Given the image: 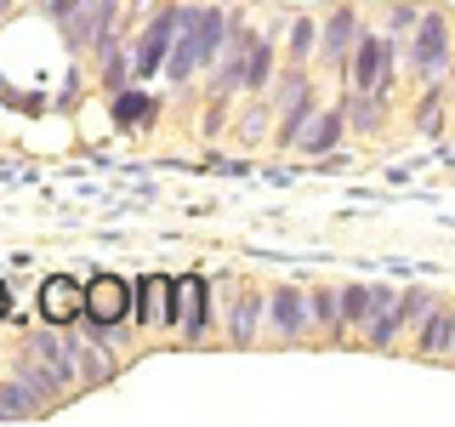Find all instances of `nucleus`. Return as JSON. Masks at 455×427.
I'll list each match as a JSON object with an SVG mask.
<instances>
[{"label":"nucleus","mask_w":455,"mask_h":427,"mask_svg":"<svg viewBox=\"0 0 455 427\" xmlns=\"http://www.w3.org/2000/svg\"><path fill=\"white\" fill-rule=\"evenodd\" d=\"M450 57H455V28L444 6H421L416 28L398 40V68L410 75V85H438L450 75Z\"/></svg>","instance_id":"nucleus-1"},{"label":"nucleus","mask_w":455,"mask_h":427,"mask_svg":"<svg viewBox=\"0 0 455 427\" xmlns=\"http://www.w3.org/2000/svg\"><path fill=\"white\" fill-rule=\"evenodd\" d=\"M267 103H274V142L267 149H291L296 132L307 125V114L319 109V92H313V75H307V63H284L274 85H267Z\"/></svg>","instance_id":"nucleus-2"},{"label":"nucleus","mask_w":455,"mask_h":427,"mask_svg":"<svg viewBox=\"0 0 455 427\" xmlns=\"http://www.w3.org/2000/svg\"><path fill=\"white\" fill-rule=\"evenodd\" d=\"M341 80H347V92H393V80H398V46L381 35V28H359L347 63H341Z\"/></svg>","instance_id":"nucleus-3"},{"label":"nucleus","mask_w":455,"mask_h":427,"mask_svg":"<svg viewBox=\"0 0 455 427\" xmlns=\"http://www.w3.org/2000/svg\"><path fill=\"white\" fill-rule=\"evenodd\" d=\"M177 18H182V0H160V6L142 18L137 35H125V46H132V80H154L165 68V52H171V35H177Z\"/></svg>","instance_id":"nucleus-4"},{"label":"nucleus","mask_w":455,"mask_h":427,"mask_svg":"<svg viewBox=\"0 0 455 427\" xmlns=\"http://www.w3.org/2000/svg\"><path fill=\"white\" fill-rule=\"evenodd\" d=\"M18 348L28 353V359L46 365V370H52V382H57L63 393H75V388H80V370H75V336H68V325H46V319H40V331H28Z\"/></svg>","instance_id":"nucleus-5"},{"label":"nucleus","mask_w":455,"mask_h":427,"mask_svg":"<svg viewBox=\"0 0 455 427\" xmlns=\"http://www.w3.org/2000/svg\"><path fill=\"white\" fill-rule=\"evenodd\" d=\"M160 75L171 85H194L205 75V46H199V0H182V18H177V35H171V52H165V68Z\"/></svg>","instance_id":"nucleus-6"},{"label":"nucleus","mask_w":455,"mask_h":427,"mask_svg":"<svg viewBox=\"0 0 455 427\" xmlns=\"http://www.w3.org/2000/svg\"><path fill=\"white\" fill-rule=\"evenodd\" d=\"M307 331L313 325H307V291L302 285H274V291H262V336L302 342Z\"/></svg>","instance_id":"nucleus-7"},{"label":"nucleus","mask_w":455,"mask_h":427,"mask_svg":"<svg viewBox=\"0 0 455 427\" xmlns=\"http://www.w3.org/2000/svg\"><path fill=\"white\" fill-rule=\"evenodd\" d=\"M359 6L353 0H336V6H324V18H319V63L324 68H336L341 75V63H347V52H353V40H359Z\"/></svg>","instance_id":"nucleus-8"},{"label":"nucleus","mask_w":455,"mask_h":427,"mask_svg":"<svg viewBox=\"0 0 455 427\" xmlns=\"http://www.w3.org/2000/svg\"><path fill=\"white\" fill-rule=\"evenodd\" d=\"M393 302V285H381V279H353V285H341L336 291V308H341V331H336V342L341 336H364V325L376 319L381 308Z\"/></svg>","instance_id":"nucleus-9"},{"label":"nucleus","mask_w":455,"mask_h":427,"mask_svg":"<svg viewBox=\"0 0 455 427\" xmlns=\"http://www.w3.org/2000/svg\"><path fill=\"white\" fill-rule=\"evenodd\" d=\"M205 319H211V285H205V274L171 279V331H182L188 342H199V336H205Z\"/></svg>","instance_id":"nucleus-10"},{"label":"nucleus","mask_w":455,"mask_h":427,"mask_svg":"<svg viewBox=\"0 0 455 427\" xmlns=\"http://www.w3.org/2000/svg\"><path fill=\"white\" fill-rule=\"evenodd\" d=\"M85 319L120 331V325L132 319V285H125L120 274H97L92 285H85Z\"/></svg>","instance_id":"nucleus-11"},{"label":"nucleus","mask_w":455,"mask_h":427,"mask_svg":"<svg viewBox=\"0 0 455 427\" xmlns=\"http://www.w3.org/2000/svg\"><path fill=\"white\" fill-rule=\"evenodd\" d=\"M393 114V92H347L341 97V120H347V137H381Z\"/></svg>","instance_id":"nucleus-12"},{"label":"nucleus","mask_w":455,"mask_h":427,"mask_svg":"<svg viewBox=\"0 0 455 427\" xmlns=\"http://www.w3.org/2000/svg\"><path fill=\"white\" fill-rule=\"evenodd\" d=\"M35 302H40V319H46V325H75L85 313V285L68 279V274H46Z\"/></svg>","instance_id":"nucleus-13"},{"label":"nucleus","mask_w":455,"mask_h":427,"mask_svg":"<svg viewBox=\"0 0 455 427\" xmlns=\"http://www.w3.org/2000/svg\"><path fill=\"white\" fill-rule=\"evenodd\" d=\"M341 137H347V120H341V103H331V109H313L307 114V125L296 132L291 149L307 154V160H324L331 149H341Z\"/></svg>","instance_id":"nucleus-14"},{"label":"nucleus","mask_w":455,"mask_h":427,"mask_svg":"<svg viewBox=\"0 0 455 427\" xmlns=\"http://www.w3.org/2000/svg\"><path fill=\"white\" fill-rule=\"evenodd\" d=\"M132 319L142 331H165L171 325V274H142V285H132Z\"/></svg>","instance_id":"nucleus-15"},{"label":"nucleus","mask_w":455,"mask_h":427,"mask_svg":"<svg viewBox=\"0 0 455 427\" xmlns=\"http://www.w3.org/2000/svg\"><path fill=\"white\" fill-rule=\"evenodd\" d=\"M279 75V40L267 28L251 35V52H245V97H267V85Z\"/></svg>","instance_id":"nucleus-16"},{"label":"nucleus","mask_w":455,"mask_h":427,"mask_svg":"<svg viewBox=\"0 0 455 427\" xmlns=\"http://www.w3.org/2000/svg\"><path fill=\"white\" fill-rule=\"evenodd\" d=\"M256 336H262V291L239 285V302L228 308V348H256Z\"/></svg>","instance_id":"nucleus-17"},{"label":"nucleus","mask_w":455,"mask_h":427,"mask_svg":"<svg viewBox=\"0 0 455 427\" xmlns=\"http://www.w3.org/2000/svg\"><path fill=\"white\" fill-rule=\"evenodd\" d=\"M450 325H455V302H444V296H438L433 308H427V319L416 325V353L421 359H450Z\"/></svg>","instance_id":"nucleus-18"},{"label":"nucleus","mask_w":455,"mask_h":427,"mask_svg":"<svg viewBox=\"0 0 455 427\" xmlns=\"http://www.w3.org/2000/svg\"><path fill=\"white\" fill-rule=\"evenodd\" d=\"M234 142L239 149H267L274 142V103L267 97H245V109L234 114Z\"/></svg>","instance_id":"nucleus-19"},{"label":"nucleus","mask_w":455,"mask_h":427,"mask_svg":"<svg viewBox=\"0 0 455 427\" xmlns=\"http://www.w3.org/2000/svg\"><path fill=\"white\" fill-rule=\"evenodd\" d=\"M97 85L114 97V92H125V85H137L132 80V46H125V35L120 40H108V46H97Z\"/></svg>","instance_id":"nucleus-20"},{"label":"nucleus","mask_w":455,"mask_h":427,"mask_svg":"<svg viewBox=\"0 0 455 427\" xmlns=\"http://www.w3.org/2000/svg\"><path fill=\"white\" fill-rule=\"evenodd\" d=\"M108 103H114V120H120L125 132H137V125L148 132V125L160 120V97H148L142 85H125V92H114V97H108Z\"/></svg>","instance_id":"nucleus-21"},{"label":"nucleus","mask_w":455,"mask_h":427,"mask_svg":"<svg viewBox=\"0 0 455 427\" xmlns=\"http://www.w3.org/2000/svg\"><path fill=\"white\" fill-rule=\"evenodd\" d=\"M444 114H450V85H421V103L410 109V125H416V137H438L444 132Z\"/></svg>","instance_id":"nucleus-22"},{"label":"nucleus","mask_w":455,"mask_h":427,"mask_svg":"<svg viewBox=\"0 0 455 427\" xmlns=\"http://www.w3.org/2000/svg\"><path fill=\"white\" fill-rule=\"evenodd\" d=\"M46 399H35L23 388L18 376H0V422H35V416H46Z\"/></svg>","instance_id":"nucleus-23"},{"label":"nucleus","mask_w":455,"mask_h":427,"mask_svg":"<svg viewBox=\"0 0 455 427\" xmlns=\"http://www.w3.org/2000/svg\"><path fill=\"white\" fill-rule=\"evenodd\" d=\"M284 52H291V63H313L319 57V18L313 12H291L284 18Z\"/></svg>","instance_id":"nucleus-24"},{"label":"nucleus","mask_w":455,"mask_h":427,"mask_svg":"<svg viewBox=\"0 0 455 427\" xmlns=\"http://www.w3.org/2000/svg\"><path fill=\"white\" fill-rule=\"evenodd\" d=\"M12 376H18V382H23V388L35 393V399H46V405H57V399H63V388L52 382V370L40 365V359H28L23 348H18V359H12Z\"/></svg>","instance_id":"nucleus-25"},{"label":"nucleus","mask_w":455,"mask_h":427,"mask_svg":"<svg viewBox=\"0 0 455 427\" xmlns=\"http://www.w3.org/2000/svg\"><path fill=\"white\" fill-rule=\"evenodd\" d=\"M307 325H313V331H324V336H336V331H341L336 285H313V291H307Z\"/></svg>","instance_id":"nucleus-26"},{"label":"nucleus","mask_w":455,"mask_h":427,"mask_svg":"<svg viewBox=\"0 0 455 427\" xmlns=\"http://www.w3.org/2000/svg\"><path fill=\"white\" fill-rule=\"evenodd\" d=\"M228 120H234V97H211L205 120H199V137H205V142H217V137L228 132Z\"/></svg>","instance_id":"nucleus-27"},{"label":"nucleus","mask_w":455,"mask_h":427,"mask_svg":"<svg viewBox=\"0 0 455 427\" xmlns=\"http://www.w3.org/2000/svg\"><path fill=\"white\" fill-rule=\"evenodd\" d=\"M416 18H421V6H410V0H398V6H387V28H381V35H387L393 46H398V40H404L410 28H416Z\"/></svg>","instance_id":"nucleus-28"},{"label":"nucleus","mask_w":455,"mask_h":427,"mask_svg":"<svg viewBox=\"0 0 455 427\" xmlns=\"http://www.w3.org/2000/svg\"><path fill=\"white\" fill-rule=\"evenodd\" d=\"M6 313H12V285L0 279V319H6Z\"/></svg>","instance_id":"nucleus-29"},{"label":"nucleus","mask_w":455,"mask_h":427,"mask_svg":"<svg viewBox=\"0 0 455 427\" xmlns=\"http://www.w3.org/2000/svg\"><path fill=\"white\" fill-rule=\"evenodd\" d=\"M12 12H18V0H0V18H12Z\"/></svg>","instance_id":"nucleus-30"},{"label":"nucleus","mask_w":455,"mask_h":427,"mask_svg":"<svg viewBox=\"0 0 455 427\" xmlns=\"http://www.w3.org/2000/svg\"><path fill=\"white\" fill-rule=\"evenodd\" d=\"M444 85H450V92H455V57H450V75H444Z\"/></svg>","instance_id":"nucleus-31"},{"label":"nucleus","mask_w":455,"mask_h":427,"mask_svg":"<svg viewBox=\"0 0 455 427\" xmlns=\"http://www.w3.org/2000/svg\"><path fill=\"white\" fill-rule=\"evenodd\" d=\"M450 365H455V325H450Z\"/></svg>","instance_id":"nucleus-32"}]
</instances>
